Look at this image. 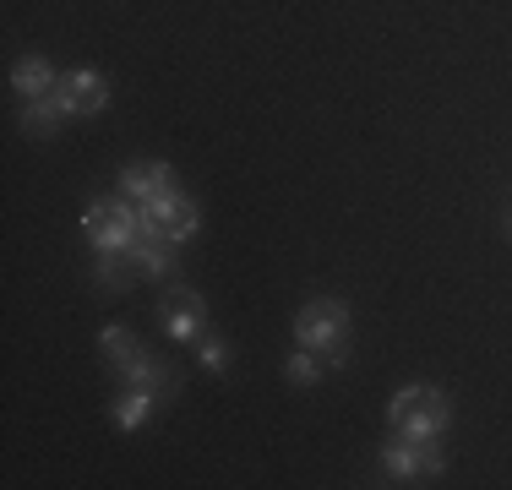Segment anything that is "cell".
Masks as SVG:
<instances>
[{"mask_svg": "<svg viewBox=\"0 0 512 490\" xmlns=\"http://www.w3.org/2000/svg\"><path fill=\"white\" fill-rule=\"evenodd\" d=\"M447 420H453V403H447V392H436V387H398L393 403H387V425H393V436L436 441L447 431Z\"/></svg>", "mask_w": 512, "mask_h": 490, "instance_id": "1", "label": "cell"}, {"mask_svg": "<svg viewBox=\"0 0 512 490\" xmlns=\"http://www.w3.org/2000/svg\"><path fill=\"white\" fill-rule=\"evenodd\" d=\"M104 354H109V365H115V371H126L142 349H137V338H131L126 327H104Z\"/></svg>", "mask_w": 512, "mask_h": 490, "instance_id": "13", "label": "cell"}, {"mask_svg": "<svg viewBox=\"0 0 512 490\" xmlns=\"http://www.w3.org/2000/svg\"><path fill=\"white\" fill-rule=\"evenodd\" d=\"M55 98L66 104V115H99L109 104V88H104L99 71H71V77L55 82Z\"/></svg>", "mask_w": 512, "mask_h": 490, "instance_id": "7", "label": "cell"}, {"mask_svg": "<svg viewBox=\"0 0 512 490\" xmlns=\"http://www.w3.org/2000/svg\"><path fill=\"white\" fill-rule=\"evenodd\" d=\"M126 262H131L126 251H99V284L104 289H126L131 284V267Z\"/></svg>", "mask_w": 512, "mask_h": 490, "instance_id": "14", "label": "cell"}, {"mask_svg": "<svg viewBox=\"0 0 512 490\" xmlns=\"http://www.w3.org/2000/svg\"><path fill=\"white\" fill-rule=\"evenodd\" d=\"M60 115H66V104H60L55 93H44V98H28V109H22V131H33V137H55Z\"/></svg>", "mask_w": 512, "mask_h": 490, "instance_id": "11", "label": "cell"}, {"mask_svg": "<svg viewBox=\"0 0 512 490\" xmlns=\"http://www.w3.org/2000/svg\"><path fill=\"white\" fill-rule=\"evenodd\" d=\"M197 354H202L207 371H224V365H229V349H224V343H218L213 333H202V338H197Z\"/></svg>", "mask_w": 512, "mask_h": 490, "instance_id": "16", "label": "cell"}, {"mask_svg": "<svg viewBox=\"0 0 512 490\" xmlns=\"http://www.w3.org/2000/svg\"><path fill=\"white\" fill-rule=\"evenodd\" d=\"M202 316H207V305L197 300V289L175 284V289L164 294V311H158V322H164V333H169V338L197 343V338H202Z\"/></svg>", "mask_w": 512, "mask_h": 490, "instance_id": "6", "label": "cell"}, {"mask_svg": "<svg viewBox=\"0 0 512 490\" xmlns=\"http://www.w3.org/2000/svg\"><path fill=\"white\" fill-rule=\"evenodd\" d=\"M126 387H142V392H153V398H169V392L180 387V376H175V365H164V360H153V354H137V360L126 365Z\"/></svg>", "mask_w": 512, "mask_h": 490, "instance_id": "8", "label": "cell"}, {"mask_svg": "<svg viewBox=\"0 0 512 490\" xmlns=\"http://www.w3.org/2000/svg\"><path fill=\"white\" fill-rule=\"evenodd\" d=\"M137 213L148 218V224H158V229H164V235L175 240V245H186V240L202 229V213H197V202H191V196H180L175 186H169V191H158V196H142V202H137Z\"/></svg>", "mask_w": 512, "mask_h": 490, "instance_id": "4", "label": "cell"}, {"mask_svg": "<svg viewBox=\"0 0 512 490\" xmlns=\"http://www.w3.org/2000/svg\"><path fill=\"white\" fill-rule=\"evenodd\" d=\"M11 88H17L22 98H44V93H55V71H50V60L22 55V60H17V71H11Z\"/></svg>", "mask_w": 512, "mask_h": 490, "instance_id": "10", "label": "cell"}, {"mask_svg": "<svg viewBox=\"0 0 512 490\" xmlns=\"http://www.w3.org/2000/svg\"><path fill=\"white\" fill-rule=\"evenodd\" d=\"M344 333H349V311L338 300H311L295 322V343L311 349L322 365H344L349 349H344Z\"/></svg>", "mask_w": 512, "mask_h": 490, "instance_id": "2", "label": "cell"}, {"mask_svg": "<svg viewBox=\"0 0 512 490\" xmlns=\"http://www.w3.org/2000/svg\"><path fill=\"white\" fill-rule=\"evenodd\" d=\"M382 474L387 480H425V474H442V452L431 441H414V436H398L382 447Z\"/></svg>", "mask_w": 512, "mask_h": 490, "instance_id": "5", "label": "cell"}, {"mask_svg": "<svg viewBox=\"0 0 512 490\" xmlns=\"http://www.w3.org/2000/svg\"><path fill=\"white\" fill-rule=\"evenodd\" d=\"M169 186H175V169H169V164H131V169H120V191H126L131 202L158 196V191H169Z\"/></svg>", "mask_w": 512, "mask_h": 490, "instance_id": "9", "label": "cell"}, {"mask_svg": "<svg viewBox=\"0 0 512 490\" xmlns=\"http://www.w3.org/2000/svg\"><path fill=\"white\" fill-rule=\"evenodd\" d=\"M153 392H142V387H126V392H120V403H115V425H120V431H137V425L142 420H148V409H153Z\"/></svg>", "mask_w": 512, "mask_h": 490, "instance_id": "12", "label": "cell"}, {"mask_svg": "<svg viewBox=\"0 0 512 490\" xmlns=\"http://www.w3.org/2000/svg\"><path fill=\"white\" fill-rule=\"evenodd\" d=\"M82 229H88V240L99 245V251H126V245L137 240V202H131V196H104V202L88 207Z\"/></svg>", "mask_w": 512, "mask_h": 490, "instance_id": "3", "label": "cell"}, {"mask_svg": "<svg viewBox=\"0 0 512 490\" xmlns=\"http://www.w3.org/2000/svg\"><path fill=\"white\" fill-rule=\"evenodd\" d=\"M284 371H289V382H295V387H311V382H316V376H322V371H327V365H322V360H316V354H311V349H295V354H289V365H284Z\"/></svg>", "mask_w": 512, "mask_h": 490, "instance_id": "15", "label": "cell"}]
</instances>
